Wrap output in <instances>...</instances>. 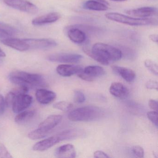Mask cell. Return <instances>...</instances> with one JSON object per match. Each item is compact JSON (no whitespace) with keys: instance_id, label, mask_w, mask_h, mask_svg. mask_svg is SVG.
I'll use <instances>...</instances> for the list:
<instances>
[{"instance_id":"cell-1","label":"cell","mask_w":158,"mask_h":158,"mask_svg":"<svg viewBox=\"0 0 158 158\" xmlns=\"http://www.w3.org/2000/svg\"><path fill=\"white\" fill-rule=\"evenodd\" d=\"M9 78L12 83L19 85L25 93L31 88L45 86L46 85L45 80L40 75L23 71L12 72L10 74Z\"/></svg>"},{"instance_id":"cell-2","label":"cell","mask_w":158,"mask_h":158,"mask_svg":"<svg viewBox=\"0 0 158 158\" xmlns=\"http://www.w3.org/2000/svg\"><path fill=\"white\" fill-rule=\"evenodd\" d=\"M102 109L96 106H86L77 108L69 113L68 118L73 122L98 120L104 115Z\"/></svg>"},{"instance_id":"cell-3","label":"cell","mask_w":158,"mask_h":158,"mask_svg":"<svg viewBox=\"0 0 158 158\" xmlns=\"http://www.w3.org/2000/svg\"><path fill=\"white\" fill-rule=\"evenodd\" d=\"M107 19L117 23L131 26L157 25L158 21L154 18H134L118 13H108L105 14Z\"/></svg>"},{"instance_id":"cell-4","label":"cell","mask_w":158,"mask_h":158,"mask_svg":"<svg viewBox=\"0 0 158 158\" xmlns=\"http://www.w3.org/2000/svg\"><path fill=\"white\" fill-rule=\"evenodd\" d=\"M91 51L109 62L119 60L123 57L120 49L104 43H97L94 44Z\"/></svg>"},{"instance_id":"cell-5","label":"cell","mask_w":158,"mask_h":158,"mask_svg":"<svg viewBox=\"0 0 158 158\" xmlns=\"http://www.w3.org/2000/svg\"><path fill=\"white\" fill-rule=\"evenodd\" d=\"M8 6L27 13L35 14L38 11L37 7L26 0H4Z\"/></svg>"},{"instance_id":"cell-6","label":"cell","mask_w":158,"mask_h":158,"mask_svg":"<svg viewBox=\"0 0 158 158\" xmlns=\"http://www.w3.org/2000/svg\"><path fill=\"white\" fill-rule=\"evenodd\" d=\"M33 98L26 93L16 94L13 104L12 110L15 113H19L28 108L33 102Z\"/></svg>"},{"instance_id":"cell-7","label":"cell","mask_w":158,"mask_h":158,"mask_svg":"<svg viewBox=\"0 0 158 158\" xmlns=\"http://www.w3.org/2000/svg\"><path fill=\"white\" fill-rule=\"evenodd\" d=\"M82 58V55L76 53H57L49 55L47 59L53 62L76 63L81 60Z\"/></svg>"},{"instance_id":"cell-8","label":"cell","mask_w":158,"mask_h":158,"mask_svg":"<svg viewBox=\"0 0 158 158\" xmlns=\"http://www.w3.org/2000/svg\"><path fill=\"white\" fill-rule=\"evenodd\" d=\"M23 40L29 46V48L48 49L57 46V42L51 39H24Z\"/></svg>"},{"instance_id":"cell-9","label":"cell","mask_w":158,"mask_h":158,"mask_svg":"<svg viewBox=\"0 0 158 158\" xmlns=\"http://www.w3.org/2000/svg\"><path fill=\"white\" fill-rule=\"evenodd\" d=\"M61 141H63L59 133L36 143L33 147V149L36 151H44L50 148Z\"/></svg>"},{"instance_id":"cell-10","label":"cell","mask_w":158,"mask_h":158,"mask_svg":"<svg viewBox=\"0 0 158 158\" xmlns=\"http://www.w3.org/2000/svg\"><path fill=\"white\" fill-rule=\"evenodd\" d=\"M126 13L133 17L140 18H146L150 16L157 15L158 10L154 7H145L138 9L129 10L126 11Z\"/></svg>"},{"instance_id":"cell-11","label":"cell","mask_w":158,"mask_h":158,"mask_svg":"<svg viewBox=\"0 0 158 158\" xmlns=\"http://www.w3.org/2000/svg\"><path fill=\"white\" fill-rule=\"evenodd\" d=\"M84 69L80 65L60 64L57 67L56 71L60 75L64 77H68L80 73L84 71Z\"/></svg>"},{"instance_id":"cell-12","label":"cell","mask_w":158,"mask_h":158,"mask_svg":"<svg viewBox=\"0 0 158 158\" xmlns=\"http://www.w3.org/2000/svg\"><path fill=\"white\" fill-rule=\"evenodd\" d=\"M67 35L69 39L76 44H83L86 40V35L85 32L74 26L68 28Z\"/></svg>"},{"instance_id":"cell-13","label":"cell","mask_w":158,"mask_h":158,"mask_svg":"<svg viewBox=\"0 0 158 158\" xmlns=\"http://www.w3.org/2000/svg\"><path fill=\"white\" fill-rule=\"evenodd\" d=\"M37 100L42 104H48L51 103L56 98V93L44 89H39L36 91Z\"/></svg>"},{"instance_id":"cell-14","label":"cell","mask_w":158,"mask_h":158,"mask_svg":"<svg viewBox=\"0 0 158 158\" xmlns=\"http://www.w3.org/2000/svg\"><path fill=\"white\" fill-rule=\"evenodd\" d=\"M1 42L6 46L19 51H26L29 49V46L23 39L9 37L1 40Z\"/></svg>"},{"instance_id":"cell-15","label":"cell","mask_w":158,"mask_h":158,"mask_svg":"<svg viewBox=\"0 0 158 158\" xmlns=\"http://www.w3.org/2000/svg\"><path fill=\"white\" fill-rule=\"evenodd\" d=\"M55 156L57 158H75L76 152L74 147L72 144L63 145L56 149Z\"/></svg>"},{"instance_id":"cell-16","label":"cell","mask_w":158,"mask_h":158,"mask_svg":"<svg viewBox=\"0 0 158 158\" xmlns=\"http://www.w3.org/2000/svg\"><path fill=\"white\" fill-rule=\"evenodd\" d=\"M60 17V15L58 13H50L35 18L32 21V24L35 26H40L52 23L59 20Z\"/></svg>"},{"instance_id":"cell-17","label":"cell","mask_w":158,"mask_h":158,"mask_svg":"<svg viewBox=\"0 0 158 158\" xmlns=\"http://www.w3.org/2000/svg\"><path fill=\"white\" fill-rule=\"evenodd\" d=\"M110 94L114 97L119 98H126L128 97L129 90L122 83L114 82L110 87Z\"/></svg>"},{"instance_id":"cell-18","label":"cell","mask_w":158,"mask_h":158,"mask_svg":"<svg viewBox=\"0 0 158 158\" xmlns=\"http://www.w3.org/2000/svg\"><path fill=\"white\" fill-rule=\"evenodd\" d=\"M62 120L61 115H52L47 117L42 123L40 124L39 127L46 131L50 132L52 129L57 126Z\"/></svg>"},{"instance_id":"cell-19","label":"cell","mask_w":158,"mask_h":158,"mask_svg":"<svg viewBox=\"0 0 158 158\" xmlns=\"http://www.w3.org/2000/svg\"><path fill=\"white\" fill-rule=\"evenodd\" d=\"M112 69L115 73L122 77L127 82H133L135 78V73L131 69L115 65L112 66Z\"/></svg>"},{"instance_id":"cell-20","label":"cell","mask_w":158,"mask_h":158,"mask_svg":"<svg viewBox=\"0 0 158 158\" xmlns=\"http://www.w3.org/2000/svg\"><path fill=\"white\" fill-rule=\"evenodd\" d=\"M83 72L93 79L95 77L104 75L106 73L105 70L102 67L97 65L87 66L84 68Z\"/></svg>"},{"instance_id":"cell-21","label":"cell","mask_w":158,"mask_h":158,"mask_svg":"<svg viewBox=\"0 0 158 158\" xmlns=\"http://www.w3.org/2000/svg\"><path fill=\"white\" fill-rule=\"evenodd\" d=\"M84 9L97 11H103L108 10L107 5L97 1H88L84 4Z\"/></svg>"},{"instance_id":"cell-22","label":"cell","mask_w":158,"mask_h":158,"mask_svg":"<svg viewBox=\"0 0 158 158\" xmlns=\"http://www.w3.org/2000/svg\"><path fill=\"white\" fill-rule=\"evenodd\" d=\"M35 114V110L23 111L18 113L15 120L17 123H23L33 118Z\"/></svg>"},{"instance_id":"cell-23","label":"cell","mask_w":158,"mask_h":158,"mask_svg":"<svg viewBox=\"0 0 158 158\" xmlns=\"http://www.w3.org/2000/svg\"><path fill=\"white\" fill-rule=\"evenodd\" d=\"M49 132L46 131L42 128L38 127L28 134V137L31 139H38L43 138L48 134Z\"/></svg>"},{"instance_id":"cell-24","label":"cell","mask_w":158,"mask_h":158,"mask_svg":"<svg viewBox=\"0 0 158 158\" xmlns=\"http://www.w3.org/2000/svg\"><path fill=\"white\" fill-rule=\"evenodd\" d=\"M83 51H84V52H85L87 55H88L90 58H92V59H93V60H95L97 61L98 62L101 64H102L107 65L109 64V62L103 60L102 58H100V57H99L98 56L96 55V54H94V53L92 52L91 50L89 49L88 48L85 47V48H83Z\"/></svg>"},{"instance_id":"cell-25","label":"cell","mask_w":158,"mask_h":158,"mask_svg":"<svg viewBox=\"0 0 158 158\" xmlns=\"http://www.w3.org/2000/svg\"><path fill=\"white\" fill-rule=\"evenodd\" d=\"M0 30L4 31L10 37L17 33V30L13 27L2 22H0Z\"/></svg>"},{"instance_id":"cell-26","label":"cell","mask_w":158,"mask_h":158,"mask_svg":"<svg viewBox=\"0 0 158 158\" xmlns=\"http://www.w3.org/2000/svg\"><path fill=\"white\" fill-rule=\"evenodd\" d=\"M53 108L57 110H60L63 111L67 112L71 110L73 107L72 103L66 102L61 101L53 104Z\"/></svg>"},{"instance_id":"cell-27","label":"cell","mask_w":158,"mask_h":158,"mask_svg":"<svg viewBox=\"0 0 158 158\" xmlns=\"http://www.w3.org/2000/svg\"><path fill=\"white\" fill-rule=\"evenodd\" d=\"M144 64L146 68L155 75H158V68L157 64L153 61L150 60H147L144 61Z\"/></svg>"},{"instance_id":"cell-28","label":"cell","mask_w":158,"mask_h":158,"mask_svg":"<svg viewBox=\"0 0 158 158\" xmlns=\"http://www.w3.org/2000/svg\"><path fill=\"white\" fill-rule=\"evenodd\" d=\"M120 50L122 52L123 56L125 55V56L128 58H133L135 56V51L133 50L132 49L125 46H121L119 48Z\"/></svg>"},{"instance_id":"cell-29","label":"cell","mask_w":158,"mask_h":158,"mask_svg":"<svg viewBox=\"0 0 158 158\" xmlns=\"http://www.w3.org/2000/svg\"><path fill=\"white\" fill-rule=\"evenodd\" d=\"M16 94L15 92H9L5 99V103L7 107H12L14 101L15 100V96Z\"/></svg>"},{"instance_id":"cell-30","label":"cell","mask_w":158,"mask_h":158,"mask_svg":"<svg viewBox=\"0 0 158 158\" xmlns=\"http://www.w3.org/2000/svg\"><path fill=\"white\" fill-rule=\"evenodd\" d=\"M147 116L149 120L156 127H158V113L157 111H152L147 113Z\"/></svg>"},{"instance_id":"cell-31","label":"cell","mask_w":158,"mask_h":158,"mask_svg":"<svg viewBox=\"0 0 158 158\" xmlns=\"http://www.w3.org/2000/svg\"><path fill=\"white\" fill-rule=\"evenodd\" d=\"M74 98L76 102L82 103L85 101V97L84 93L79 90L74 91Z\"/></svg>"},{"instance_id":"cell-32","label":"cell","mask_w":158,"mask_h":158,"mask_svg":"<svg viewBox=\"0 0 158 158\" xmlns=\"http://www.w3.org/2000/svg\"><path fill=\"white\" fill-rule=\"evenodd\" d=\"M12 157L6 147L2 143H0V158H12Z\"/></svg>"},{"instance_id":"cell-33","label":"cell","mask_w":158,"mask_h":158,"mask_svg":"<svg viewBox=\"0 0 158 158\" xmlns=\"http://www.w3.org/2000/svg\"><path fill=\"white\" fill-rule=\"evenodd\" d=\"M133 153L139 158H143L144 156V151L142 147L139 146H135L132 148Z\"/></svg>"},{"instance_id":"cell-34","label":"cell","mask_w":158,"mask_h":158,"mask_svg":"<svg viewBox=\"0 0 158 158\" xmlns=\"http://www.w3.org/2000/svg\"><path fill=\"white\" fill-rule=\"evenodd\" d=\"M6 107L5 99L2 95L0 94V116H1L4 114Z\"/></svg>"},{"instance_id":"cell-35","label":"cell","mask_w":158,"mask_h":158,"mask_svg":"<svg viewBox=\"0 0 158 158\" xmlns=\"http://www.w3.org/2000/svg\"><path fill=\"white\" fill-rule=\"evenodd\" d=\"M146 87L148 89H155V90H158V83L156 81L150 80V81H148L146 84Z\"/></svg>"},{"instance_id":"cell-36","label":"cell","mask_w":158,"mask_h":158,"mask_svg":"<svg viewBox=\"0 0 158 158\" xmlns=\"http://www.w3.org/2000/svg\"><path fill=\"white\" fill-rule=\"evenodd\" d=\"M148 106L150 109L155 111H158V102L153 99H150L148 102Z\"/></svg>"},{"instance_id":"cell-37","label":"cell","mask_w":158,"mask_h":158,"mask_svg":"<svg viewBox=\"0 0 158 158\" xmlns=\"http://www.w3.org/2000/svg\"><path fill=\"white\" fill-rule=\"evenodd\" d=\"M77 76H78V77H80L81 79H83V80H85V81H89V82H91V81H93L94 80V79H93L92 77H90L88 76L85 73H84L83 72L80 73L78 74H77Z\"/></svg>"},{"instance_id":"cell-38","label":"cell","mask_w":158,"mask_h":158,"mask_svg":"<svg viewBox=\"0 0 158 158\" xmlns=\"http://www.w3.org/2000/svg\"><path fill=\"white\" fill-rule=\"evenodd\" d=\"M94 157L97 158H108L109 156L101 151H97L94 153Z\"/></svg>"},{"instance_id":"cell-39","label":"cell","mask_w":158,"mask_h":158,"mask_svg":"<svg viewBox=\"0 0 158 158\" xmlns=\"http://www.w3.org/2000/svg\"><path fill=\"white\" fill-rule=\"evenodd\" d=\"M148 38L152 42H155V43H158V36L156 34H152V35H149Z\"/></svg>"},{"instance_id":"cell-40","label":"cell","mask_w":158,"mask_h":158,"mask_svg":"<svg viewBox=\"0 0 158 158\" xmlns=\"http://www.w3.org/2000/svg\"><path fill=\"white\" fill-rule=\"evenodd\" d=\"M6 57V54L0 48V57Z\"/></svg>"},{"instance_id":"cell-41","label":"cell","mask_w":158,"mask_h":158,"mask_svg":"<svg viewBox=\"0 0 158 158\" xmlns=\"http://www.w3.org/2000/svg\"><path fill=\"white\" fill-rule=\"evenodd\" d=\"M95 1H99L100 2H102V3H104V4H106V5H108L109 4L108 2L106 1V0H95Z\"/></svg>"},{"instance_id":"cell-42","label":"cell","mask_w":158,"mask_h":158,"mask_svg":"<svg viewBox=\"0 0 158 158\" xmlns=\"http://www.w3.org/2000/svg\"><path fill=\"white\" fill-rule=\"evenodd\" d=\"M111 1L114 2H124L126 1L127 0H111Z\"/></svg>"}]
</instances>
